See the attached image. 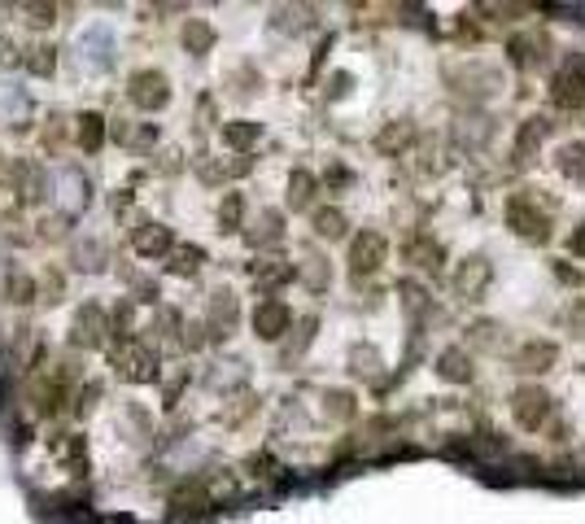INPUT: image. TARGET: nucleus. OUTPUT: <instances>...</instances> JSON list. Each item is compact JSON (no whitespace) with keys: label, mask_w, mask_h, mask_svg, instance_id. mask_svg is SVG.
I'll list each match as a JSON object with an SVG mask.
<instances>
[{"label":"nucleus","mask_w":585,"mask_h":524,"mask_svg":"<svg viewBox=\"0 0 585 524\" xmlns=\"http://www.w3.org/2000/svg\"><path fill=\"white\" fill-rule=\"evenodd\" d=\"M110 363L118 367V376L131 380V385L158 380V350H153V345H140V341L110 345Z\"/></svg>","instance_id":"nucleus-1"},{"label":"nucleus","mask_w":585,"mask_h":524,"mask_svg":"<svg viewBox=\"0 0 585 524\" xmlns=\"http://www.w3.org/2000/svg\"><path fill=\"white\" fill-rule=\"evenodd\" d=\"M127 97L140 105V110H162L171 101V79L162 70H136L127 83Z\"/></svg>","instance_id":"nucleus-2"},{"label":"nucleus","mask_w":585,"mask_h":524,"mask_svg":"<svg viewBox=\"0 0 585 524\" xmlns=\"http://www.w3.org/2000/svg\"><path fill=\"white\" fill-rule=\"evenodd\" d=\"M507 223L516 228L520 236H529V241H546V228H551V219H546V210H537L533 197H511L507 201Z\"/></svg>","instance_id":"nucleus-3"},{"label":"nucleus","mask_w":585,"mask_h":524,"mask_svg":"<svg viewBox=\"0 0 585 524\" xmlns=\"http://www.w3.org/2000/svg\"><path fill=\"white\" fill-rule=\"evenodd\" d=\"M511 415H516L520 428H529V433H537V428L546 424V415H551V398H546L537 385H524L511 393Z\"/></svg>","instance_id":"nucleus-4"},{"label":"nucleus","mask_w":585,"mask_h":524,"mask_svg":"<svg viewBox=\"0 0 585 524\" xmlns=\"http://www.w3.org/2000/svg\"><path fill=\"white\" fill-rule=\"evenodd\" d=\"M551 97H555V105H564V110H581L585 105V57H572V62L559 70L551 83Z\"/></svg>","instance_id":"nucleus-5"},{"label":"nucleus","mask_w":585,"mask_h":524,"mask_svg":"<svg viewBox=\"0 0 585 524\" xmlns=\"http://www.w3.org/2000/svg\"><path fill=\"white\" fill-rule=\"evenodd\" d=\"M293 324V311L280 302V297H262V302L254 306V332L262 341H280L284 332H289Z\"/></svg>","instance_id":"nucleus-6"},{"label":"nucleus","mask_w":585,"mask_h":524,"mask_svg":"<svg viewBox=\"0 0 585 524\" xmlns=\"http://www.w3.org/2000/svg\"><path fill=\"white\" fill-rule=\"evenodd\" d=\"M70 341H75L79 350L105 345V306L101 302H83L75 311V332H70Z\"/></svg>","instance_id":"nucleus-7"},{"label":"nucleus","mask_w":585,"mask_h":524,"mask_svg":"<svg viewBox=\"0 0 585 524\" xmlns=\"http://www.w3.org/2000/svg\"><path fill=\"white\" fill-rule=\"evenodd\" d=\"M380 262H385V236H380V232L354 236V245H350V271H354V280H363V276H372V271H380Z\"/></svg>","instance_id":"nucleus-8"},{"label":"nucleus","mask_w":585,"mask_h":524,"mask_svg":"<svg viewBox=\"0 0 585 524\" xmlns=\"http://www.w3.org/2000/svg\"><path fill=\"white\" fill-rule=\"evenodd\" d=\"M206 328L214 332V341H228L236 328V293L232 289H214L210 293V319Z\"/></svg>","instance_id":"nucleus-9"},{"label":"nucleus","mask_w":585,"mask_h":524,"mask_svg":"<svg viewBox=\"0 0 585 524\" xmlns=\"http://www.w3.org/2000/svg\"><path fill=\"white\" fill-rule=\"evenodd\" d=\"M131 245H136L140 258H162L175 249V236H171V228H162V223H140V228L131 232Z\"/></svg>","instance_id":"nucleus-10"},{"label":"nucleus","mask_w":585,"mask_h":524,"mask_svg":"<svg viewBox=\"0 0 585 524\" xmlns=\"http://www.w3.org/2000/svg\"><path fill=\"white\" fill-rule=\"evenodd\" d=\"M485 284H489V262H485V258L459 262V271H455V293H459V297L476 302V297L485 293Z\"/></svg>","instance_id":"nucleus-11"},{"label":"nucleus","mask_w":585,"mask_h":524,"mask_svg":"<svg viewBox=\"0 0 585 524\" xmlns=\"http://www.w3.org/2000/svg\"><path fill=\"white\" fill-rule=\"evenodd\" d=\"M249 276H254L258 289H280V284H289L297 276V267L284 258H258V262H249Z\"/></svg>","instance_id":"nucleus-12"},{"label":"nucleus","mask_w":585,"mask_h":524,"mask_svg":"<svg viewBox=\"0 0 585 524\" xmlns=\"http://www.w3.org/2000/svg\"><path fill=\"white\" fill-rule=\"evenodd\" d=\"M280 236H284V219H280V210H262V214H258V223L245 232V241L254 245V249H262V245H276Z\"/></svg>","instance_id":"nucleus-13"},{"label":"nucleus","mask_w":585,"mask_h":524,"mask_svg":"<svg viewBox=\"0 0 585 524\" xmlns=\"http://www.w3.org/2000/svg\"><path fill=\"white\" fill-rule=\"evenodd\" d=\"M75 145L83 153H97L105 145V118L101 114H79L75 118Z\"/></svg>","instance_id":"nucleus-14"},{"label":"nucleus","mask_w":585,"mask_h":524,"mask_svg":"<svg viewBox=\"0 0 585 524\" xmlns=\"http://www.w3.org/2000/svg\"><path fill=\"white\" fill-rule=\"evenodd\" d=\"M551 363H555V345L551 341H529L520 350V359H516L520 372H551Z\"/></svg>","instance_id":"nucleus-15"},{"label":"nucleus","mask_w":585,"mask_h":524,"mask_svg":"<svg viewBox=\"0 0 585 524\" xmlns=\"http://www.w3.org/2000/svg\"><path fill=\"white\" fill-rule=\"evenodd\" d=\"M407 258L415 262V267H424V271H437L441 267V245L433 241V236H411L407 241Z\"/></svg>","instance_id":"nucleus-16"},{"label":"nucleus","mask_w":585,"mask_h":524,"mask_svg":"<svg viewBox=\"0 0 585 524\" xmlns=\"http://www.w3.org/2000/svg\"><path fill=\"white\" fill-rule=\"evenodd\" d=\"M5 293H9V302H18V306H31L35 297H40V280L14 267V271H9V280H5Z\"/></svg>","instance_id":"nucleus-17"},{"label":"nucleus","mask_w":585,"mask_h":524,"mask_svg":"<svg viewBox=\"0 0 585 524\" xmlns=\"http://www.w3.org/2000/svg\"><path fill=\"white\" fill-rule=\"evenodd\" d=\"M201 262H206V254H201L197 245H175L171 249V262H166V271H171V276H197Z\"/></svg>","instance_id":"nucleus-18"},{"label":"nucleus","mask_w":585,"mask_h":524,"mask_svg":"<svg viewBox=\"0 0 585 524\" xmlns=\"http://www.w3.org/2000/svg\"><path fill=\"white\" fill-rule=\"evenodd\" d=\"M184 49L193 53V57L214 49V27H210V22H201V18H188L184 22Z\"/></svg>","instance_id":"nucleus-19"},{"label":"nucleus","mask_w":585,"mask_h":524,"mask_svg":"<svg viewBox=\"0 0 585 524\" xmlns=\"http://www.w3.org/2000/svg\"><path fill=\"white\" fill-rule=\"evenodd\" d=\"M542 136H546L542 118H524V127H520V136H516V162H529V153L542 145Z\"/></svg>","instance_id":"nucleus-20"},{"label":"nucleus","mask_w":585,"mask_h":524,"mask_svg":"<svg viewBox=\"0 0 585 524\" xmlns=\"http://www.w3.org/2000/svg\"><path fill=\"white\" fill-rule=\"evenodd\" d=\"M441 376H446V380H455V385H463V380H472V359H468V354H463L459 350V345H455V350H446V354H441Z\"/></svg>","instance_id":"nucleus-21"},{"label":"nucleus","mask_w":585,"mask_h":524,"mask_svg":"<svg viewBox=\"0 0 585 524\" xmlns=\"http://www.w3.org/2000/svg\"><path fill=\"white\" fill-rule=\"evenodd\" d=\"M310 197H315V175H310V171H293L289 175V206L293 210H306Z\"/></svg>","instance_id":"nucleus-22"},{"label":"nucleus","mask_w":585,"mask_h":524,"mask_svg":"<svg viewBox=\"0 0 585 524\" xmlns=\"http://www.w3.org/2000/svg\"><path fill=\"white\" fill-rule=\"evenodd\" d=\"M22 62H27L31 75H53V70H57V49H53V44H31Z\"/></svg>","instance_id":"nucleus-23"},{"label":"nucleus","mask_w":585,"mask_h":524,"mask_svg":"<svg viewBox=\"0 0 585 524\" xmlns=\"http://www.w3.org/2000/svg\"><path fill=\"white\" fill-rule=\"evenodd\" d=\"M241 214H245V197L228 193L219 201V232H241Z\"/></svg>","instance_id":"nucleus-24"},{"label":"nucleus","mask_w":585,"mask_h":524,"mask_svg":"<svg viewBox=\"0 0 585 524\" xmlns=\"http://www.w3.org/2000/svg\"><path fill=\"white\" fill-rule=\"evenodd\" d=\"M258 136H262V127L258 123H245V118H241V123H223V140H228L232 149H249Z\"/></svg>","instance_id":"nucleus-25"},{"label":"nucleus","mask_w":585,"mask_h":524,"mask_svg":"<svg viewBox=\"0 0 585 524\" xmlns=\"http://www.w3.org/2000/svg\"><path fill=\"white\" fill-rule=\"evenodd\" d=\"M559 171L572 180H585V145H564L559 149Z\"/></svg>","instance_id":"nucleus-26"},{"label":"nucleus","mask_w":585,"mask_h":524,"mask_svg":"<svg viewBox=\"0 0 585 524\" xmlns=\"http://www.w3.org/2000/svg\"><path fill=\"white\" fill-rule=\"evenodd\" d=\"M315 232L337 241V236H345V214L341 210H315Z\"/></svg>","instance_id":"nucleus-27"},{"label":"nucleus","mask_w":585,"mask_h":524,"mask_svg":"<svg viewBox=\"0 0 585 524\" xmlns=\"http://www.w3.org/2000/svg\"><path fill=\"white\" fill-rule=\"evenodd\" d=\"M407 140H411V123H389L385 131H380V140H376V145L385 149V153H393V149H402V145H407Z\"/></svg>","instance_id":"nucleus-28"},{"label":"nucleus","mask_w":585,"mask_h":524,"mask_svg":"<svg viewBox=\"0 0 585 524\" xmlns=\"http://www.w3.org/2000/svg\"><path fill=\"white\" fill-rule=\"evenodd\" d=\"M302 276H306L310 289H324V284H328V267H324V258H319V254H306Z\"/></svg>","instance_id":"nucleus-29"},{"label":"nucleus","mask_w":585,"mask_h":524,"mask_svg":"<svg viewBox=\"0 0 585 524\" xmlns=\"http://www.w3.org/2000/svg\"><path fill=\"white\" fill-rule=\"evenodd\" d=\"M350 363H354V376H376V350H354L350 354Z\"/></svg>","instance_id":"nucleus-30"},{"label":"nucleus","mask_w":585,"mask_h":524,"mask_svg":"<svg viewBox=\"0 0 585 524\" xmlns=\"http://www.w3.org/2000/svg\"><path fill=\"white\" fill-rule=\"evenodd\" d=\"M22 14H27V22H31V27H49L57 9H53V5H27V9H22Z\"/></svg>","instance_id":"nucleus-31"},{"label":"nucleus","mask_w":585,"mask_h":524,"mask_svg":"<svg viewBox=\"0 0 585 524\" xmlns=\"http://www.w3.org/2000/svg\"><path fill=\"white\" fill-rule=\"evenodd\" d=\"M40 297H44V302H62V271H49V276H44Z\"/></svg>","instance_id":"nucleus-32"},{"label":"nucleus","mask_w":585,"mask_h":524,"mask_svg":"<svg viewBox=\"0 0 585 524\" xmlns=\"http://www.w3.org/2000/svg\"><path fill=\"white\" fill-rule=\"evenodd\" d=\"M14 62H18V44L9 35H0V70H9Z\"/></svg>","instance_id":"nucleus-33"},{"label":"nucleus","mask_w":585,"mask_h":524,"mask_svg":"<svg viewBox=\"0 0 585 524\" xmlns=\"http://www.w3.org/2000/svg\"><path fill=\"white\" fill-rule=\"evenodd\" d=\"M328 402H332V407H328L332 415H350V411H354V407H350V393H328Z\"/></svg>","instance_id":"nucleus-34"},{"label":"nucleus","mask_w":585,"mask_h":524,"mask_svg":"<svg viewBox=\"0 0 585 524\" xmlns=\"http://www.w3.org/2000/svg\"><path fill=\"white\" fill-rule=\"evenodd\" d=\"M210 123H214V101L201 97V101H197V127H210Z\"/></svg>","instance_id":"nucleus-35"},{"label":"nucleus","mask_w":585,"mask_h":524,"mask_svg":"<svg viewBox=\"0 0 585 524\" xmlns=\"http://www.w3.org/2000/svg\"><path fill=\"white\" fill-rule=\"evenodd\" d=\"M136 302H158V284H136Z\"/></svg>","instance_id":"nucleus-36"},{"label":"nucleus","mask_w":585,"mask_h":524,"mask_svg":"<svg viewBox=\"0 0 585 524\" xmlns=\"http://www.w3.org/2000/svg\"><path fill=\"white\" fill-rule=\"evenodd\" d=\"M568 249H572V254H581V258H585V223H581V228L568 236Z\"/></svg>","instance_id":"nucleus-37"}]
</instances>
